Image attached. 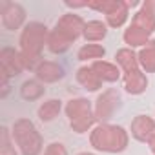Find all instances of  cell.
<instances>
[{
	"label": "cell",
	"instance_id": "1",
	"mask_svg": "<svg viewBox=\"0 0 155 155\" xmlns=\"http://www.w3.org/2000/svg\"><path fill=\"white\" fill-rule=\"evenodd\" d=\"M84 18L77 13H66L58 18L55 28L49 31L48 37V49L55 55L66 53L69 46L84 35Z\"/></svg>",
	"mask_w": 155,
	"mask_h": 155
},
{
	"label": "cell",
	"instance_id": "2",
	"mask_svg": "<svg viewBox=\"0 0 155 155\" xmlns=\"http://www.w3.org/2000/svg\"><path fill=\"white\" fill-rule=\"evenodd\" d=\"M49 31L42 22H29L24 26L20 35V55L24 58L26 69H33L42 60V49L48 46Z\"/></svg>",
	"mask_w": 155,
	"mask_h": 155
},
{
	"label": "cell",
	"instance_id": "3",
	"mask_svg": "<svg viewBox=\"0 0 155 155\" xmlns=\"http://www.w3.org/2000/svg\"><path fill=\"white\" fill-rule=\"evenodd\" d=\"M90 144L102 153H120L130 144V133L117 124H97L90 133Z\"/></svg>",
	"mask_w": 155,
	"mask_h": 155
},
{
	"label": "cell",
	"instance_id": "4",
	"mask_svg": "<svg viewBox=\"0 0 155 155\" xmlns=\"http://www.w3.org/2000/svg\"><path fill=\"white\" fill-rule=\"evenodd\" d=\"M11 137L22 155H40L42 153V137L37 126L29 119L15 120L11 128Z\"/></svg>",
	"mask_w": 155,
	"mask_h": 155
},
{
	"label": "cell",
	"instance_id": "5",
	"mask_svg": "<svg viewBox=\"0 0 155 155\" xmlns=\"http://www.w3.org/2000/svg\"><path fill=\"white\" fill-rule=\"evenodd\" d=\"M66 115L69 120V126L75 133H86L90 130H93L95 120V111L93 106L88 99L84 97H77L66 102Z\"/></svg>",
	"mask_w": 155,
	"mask_h": 155
},
{
	"label": "cell",
	"instance_id": "6",
	"mask_svg": "<svg viewBox=\"0 0 155 155\" xmlns=\"http://www.w3.org/2000/svg\"><path fill=\"white\" fill-rule=\"evenodd\" d=\"M88 9H95L99 13H102L106 17V24L108 28H122L130 17V2L124 0H99V2H86Z\"/></svg>",
	"mask_w": 155,
	"mask_h": 155
},
{
	"label": "cell",
	"instance_id": "7",
	"mask_svg": "<svg viewBox=\"0 0 155 155\" xmlns=\"http://www.w3.org/2000/svg\"><path fill=\"white\" fill-rule=\"evenodd\" d=\"M120 106V95L117 90L110 88L106 91H102L97 101H95V106H93V111H95V120L99 124H108V120L113 117V113L119 110Z\"/></svg>",
	"mask_w": 155,
	"mask_h": 155
},
{
	"label": "cell",
	"instance_id": "8",
	"mask_svg": "<svg viewBox=\"0 0 155 155\" xmlns=\"http://www.w3.org/2000/svg\"><path fill=\"white\" fill-rule=\"evenodd\" d=\"M0 66H2V75L6 77H18L24 69H26V64H24V58L20 55V49H15V48H2L0 49Z\"/></svg>",
	"mask_w": 155,
	"mask_h": 155
},
{
	"label": "cell",
	"instance_id": "9",
	"mask_svg": "<svg viewBox=\"0 0 155 155\" xmlns=\"http://www.w3.org/2000/svg\"><path fill=\"white\" fill-rule=\"evenodd\" d=\"M0 15H2V26L9 31L20 29L26 22V9L17 2H6Z\"/></svg>",
	"mask_w": 155,
	"mask_h": 155
},
{
	"label": "cell",
	"instance_id": "10",
	"mask_svg": "<svg viewBox=\"0 0 155 155\" xmlns=\"http://www.w3.org/2000/svg\"><path fill=\"white\" fill-rule=\"evenodd\" d=\"M130 133L139 142H150L155 135V119H151L150 115H137L131 120Z\"/></svg>",
	"mask_w": 155,
	"mask_h": 155
},
{
	"label": "cell",
	"instance_id": "11",
	"mask_svg": "<svg viewBox=\"0 0 155 155\" xmlns=\"http://www.w3.org/2000/svg\"><path fill=\"white\" fill-rule=\"evenodd\" d=\"M131 24L151 35L155 31V0H146L140 6V9L133 15Z\"/></svg>",
	"mask_w": 155,
	"mask_h": 155
},
{
	"label": "cell",
	"instance_id": "12",
	"mask_svg": "<svg viewBox=\"0 0 155 155\" xmlns=\"http://www.w3.org/2000/svg\"><path fill=\"white\" fill-rule=\"evenodd\" d=\"M35 75H37V81H40L42 84H53V82H58L60 79H64L66 73L58 62L40 60L38 66L35 68Z\"/></svg>",
	"mask_w": 155,
	"mask_h": 155
},
{
	"label": "cell",
	"instance_id": "13",
	"mask_svg": "<svg viewBox=\"0 0 155 155\" xmlns=\"http://www.w3.org/2000/svg\"><path fill=\"white\" fill-rule=\"evenodd\" d=\"M122 82H124V90L130 95H140L146 91L148 88V77L142 69L131 71V73H124L122 75Z\"/></svg>",
	"mask_w": 155,
	"mask_h": 155
},
{
	"label": "cell",
	"instance_id": "14",
	"mask_svg": "<svg viewBox=\"0 0 155 155\" xmlns=\"http://www.w3.org/2000/svg\"><path fill=\"white\" fill-rule=\"evenodd\" d=\"M91 68H93V71L99 75V79L102 81V82H117L120 77H122V71H120V68L117 66V64H113V62H108V60H95V62H91Z\"/></svg>",
	"mask_w": 155,
	"mask_h": 155
},
{
	"label": "cell",
	"instance_id": "15",
	"mask_svg": "<svg viewBox=\"0 0 155 155\" xmlns=\"http://www.w3.org/2000/svg\"><path fill=\"white\" fill-rule=\"evenodd\" d=\"M115 64L120 68L122 75H124V73H131V71L140 69L139 57H137V53H135L131 48H120V49L115 53Z\"/></svg>",
	"mask_w": 155,
	"mask_h": 155
},
{
	"label": "cell",
	"instance_id": "16",
	"mask_svg": "<svg viewBox=\"0 0 155 155\" xmlns=\"http://www.w3.org/2000/svg\"><path fill=\"white\" fill-rule=\"evenodd\" d=\"M77 82H79L84 90L88 91H99L102 88V81L99 79V75L93 71L91 66H82L77 69Z\"/></svg>",
	"mask_w": 155,
	"mask_h": 155
},
{
	"label": "cell",
	"instance_id": "17",
	"mask_svg": "<svg viewBox=\"0 0 155 155\" xmlns=\"http://www.w3.org/2000/svg\"><path fill=\"white\" fill-rule=\"evenodd\" d=\"M151 35H148L146 31H142L140 28H137V26H133V24H130L126 29H124V35H122V38H124V44H128V48H131V49H135V48H144L151 38H150Z\"/></svg>",
	"mask_w": 155,
	"mask_h": 155
},
{
	"label": "cell",
	"instance_id": "18",
	"mask_svg": "<svg viewBox=\"0 0 155 155\" xmlns=\"http://www.w3.org/2000/svg\"><path fill=\"white\" fill-rule=\"evenodd\" d=\"M108 35V24L102 22V20H90L86 22L84 26V38L88 44H95V42H101L104 40Z\"/></svg>",
	"mask_w": 155,
	"mask_h": 155
},
{
	"label": "cell",
	"instance_id": "19",
	"mask_svg": "<svg viewBox=\"0 0 155 155\" xmlns=\"http://www.w3.org/2000/svg\"><path fill=\"white\" fill-rule=\"evenodd\" d=\"M137 57H139L140 69H142L144 73H155V40H153V38H151L144 48L139 49Z\"/></svg>",
	"mask_w": 155,
	"mask_h": 155
},
{
	"label": "cell",
	"instance_id": "20",
	"mask_svg": "<svg viewBox=\"0 0 155 155\" xmlns=\"http://www.w3.org/2000/svg\"><path fill=\"white\" fill-rule=\"evenodd\" d=\"M60 111H62V102L58 99H49V101H46L38 106L37 113H38V119L42 122H51L58 117Z\"/></svg>",
	"mask_w": 155,
	"mask_h": 155
},
{
	"label": "cell",
	"instance_id": "21",
	"mask_svg": "<svg viewBox=\"0 0 155 155\" xmlns=\"http://www.w3.org/2000/svg\"><path fill=\"white\" fill-rule=\"evenodd\" d=\"M44 91H46V88H44V84L40 82V81H37V79H29V81H26V82H22V86H20V95H22V99L24 101H38L42 95H44Z\"/></svg>",
	"mask_w": 155,
	"mask_h": 155
},
{
	"label": "cell",
	"instance_id": "22",
	"mask_svg": "<svg viewBox=\"0 0 155 155\" xmlns=\"http://www.w3.org/2000/svg\"><path fill=\"white\" fill-rule=\"evenodd\" d=\"M104 55H106L104 46H101V44H84L79 49V53H77V58L82 60V62H86V60L95 62V60H102Z\"/></svg>",
	"mask_w": 155,
	"mask_h": 155
},
{
	"label": "cell",
	"instance_id": "23",
	"mask_svg": "<svg viewBox=\"0 0 155 155\" xmlns=\"http://www.w3.org/2000/svg\"><path fill=\"white\" fill-rule=\"evenodd\" d=\"M11 131L4 126L2 131H0V155H18L15 151V146L11 142Z\"/></svg>",
	"mask_w": 155,
	"mask_h": 155
},
{
	"label": "cell",
	"instance_id": "24",
	"mask_svg": "<svg viewBox=\"0 0 155 155\" xmlns=\"http://www.w3.org/2000/svg\"><path fill=\"white\" fill-rule=\"evenodd\" d=\"M44 155H68V150L62 142H51L44 150Z\"/></svg>",
	"mask_w": 155,
	"mask_h": 155
},
{
	"label": "cell",
	"instance_id": "25",
	"mask_svg": "<svg viewBox=\"0 0 155 155\" xmlns=\"http://www.w3.org/2000/svg\"><path fill=\"white\" fill-rule=\"evenodd\" d=\"M148 144H150V150H151V153H153V155H155V135H153V137H151V140H150V142H148Z\"/></svg>",
	"mask_w": 155,
	"mask_h": 155
},
{
	"label": "cell",
	"instance_id": "26",
	"mask_svg": "<svg viewBox=\"0 0 155 155\" xmlns=\"http://www.w3.org/2000/svg\"><path fill=\"white\" fill-rule=\"evenodd\" d=\"M79 155H95V153H90V151H82V153H79Z\"/></svg>",
	"mask_w": 155,
	"mask_h": 155
}]
</instances>
